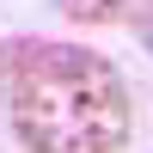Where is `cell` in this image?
<instances>
[{
  "instance_id": "cell-1",
  "label": "cell",
  "mask_w": 153,
  "mask_h": 153,
  "mask_svg": "<svg viewBox=\"0 0 153 153\" xmlns=\"http://www.w3.org/2000/svg\"><path fill=\"white\" fill-rule=\"evenodd\" d=\"M0 92L25 153H129L135 141L129 80L86 43H6Z\"/></svg>"
},
{
  "instance_id": "cell-2",
  "label": "cell",
  "mask_w": 153,
  "mask_h": 153,
  "mask_svg": "<svg viewBox=\"0 0 153 153\" xmlns=\"http://www.w3.org/2000/svg\"><path fill=\"white\" fill-rule=\"evenodd\" d=\"M74 25H129V6L135 0H55Z\"/></svg>"
},
{
  "instance_id": "cell-3",
  "label": "cell",
  "mask_w": 153,
  "mask_h": 153,
  "mask_svg": "<svg viewBox=\"0 0 153 153\" xmlns=\"http://www.w3.org/2000/svg\"><path fill=\"white\" fill-rule=\"evenodd\" d=\"M129 25H135V37H141V49L153 55V0H135V6H129Z\"/></svg>"
}]
</instances>
